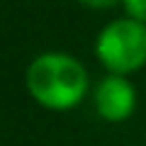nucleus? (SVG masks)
Masks as SVG:
<instances>
[{
  "label": "nucleus",
  "mask_w": 146,
  "mask_h": 146,
  "mask_svg": "<svg viewBox=\"0 0 146 146\" xmlns=\"http://www.w3.org/2000/svg\"><path fill=\"white\" fill-rule=\"evenodd\" d=\"M122 7H124V17L146 25V0H122Z\"/></svg>",
  "instance_id": "obj_4"
},
{
  "label": "nucleus",
  "mask_w": 146,
  "mask_h": 146,
  "mask_svg": "<svg viewBox=\"0 0 146 146\" xmlns=\"http://www.w3.org/2000/svg\"><path fill=\"white\" fill-rule=\"evenodd\" d=\"M78 3L85 7H93V10H105V7H112L117 3H122V0H78Z\"/></svg>",
  "instance_id": "obj_5"
},
{
  "label": "nucleus",
  "mask_w": 146,
  "mask_h": 146,
  "mask_svg": "<svg viewBox=\"0 0 146 146\" xmlns=\"http://www.w3.org/2000/svg\"><path fill=\"white\" fill-rule=\"evenodd\" d=\"M25 85L29 98L44 110L66 112L85 100L90 78L76 56L63 51H46L27 66Z\"/></svg>",
  "instance_id": "obj_1"
},
{
  "label": "nucleus",
  "mask_w": 146,
  "mask_h": 146,
  "mask_svg": "<svg viewBox=\"0 0 146 146\" xmlns=\"http://www.w3.org/2000/svg\"><path fill=\"white\" fill-rule=\"evenodd\" d=\"M95 56L112 76H129L146 66V25L129 17L112 20L95 39Z\"/></svg>",
  "instance_id": "obj_2"
},
{
  "label": "nucleus",
  "mask_w": 146,
  "mask_h": 146,
  "mask_svg": "<svg viewBox=\"0 0 146 146\" xmlns=\"http://www.w3.org/2000/svg\"><path fill=\"white\" fill-rule=\"evenodd\" d=\"M93 105L100 119L105 122H124L136 110V88L127 76H105L93 90Z\"/></svg>",
  "instance_id": "obj_3"
}]
</instances>
